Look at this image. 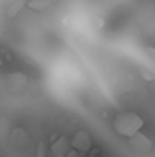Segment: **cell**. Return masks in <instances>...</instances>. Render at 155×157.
<instances>
[{"label": "cell", "mask_w": 155, "mask_h": 157, "mask_svg": "<svg viewBox=\"0 0 155 157\" xmlns=\"http://www.w3.org/2000/svg\"><path fill=\"white\" fill-rule=\"evenodd\" d=\"M143 117H141L137 111L125 109L119 111V113L113 117V129H115L117 135H123V137H133L135 133H139L143 129Z\"/></svg>", "instance_id": "6da1fadb"}, {"label": "cell", "mask_w": 155, "mask_h": 157, "mask_svg": "<svg viewBox=\"0 0 155 157\" xmlns=\"http://www.w3.org/2000/svg\"><path fill=\"white\" fill-rule=\"evenodd\" d=\"M92 145H93V139H92V135H89L88 129H78L70 139V147L80 155L88 153V151L92 149Z\"/></svg>", "instance_id": "7a4b0ae2"}, {"label": "cell", "mask_w": 155, "mask_h": 157, "mask_svg": "<svg viewBox=\"0 0 155 157\" xmlns=\"http://www.w3.org/2000/svg\"><path fill=\"white\" fill-rule=\"evenodd\" d=\"M127 145L131 147L135 153H141V155H151L155 143L151 141V137H147V135L143 133V131H139V133H135L133 137L127 139Z\"/></svg>", "instance_id": "3957f363"}, {"label": "cell", "mask_w": 155, "mask_h": 157, "mask_svg": "<svg viewBox=\"0 0 155 157\" xmlns=\"http://www.w3.org/2000/svg\"><path fill=\"white\" fill-rule=\"evenodd\" d=\"M70 149H72L70 147V139H68L66 135H62V137H58L50 145V157H66Z\"/></svg>", "instance_id": "277c9868"}, {"label": "cell", "mask_w": 155, "mask_h": 157, "mask_svg": "<svg viewBox=\"0 0 155 157\" xmlns=\"http://www.w3.org/2000/svg\"><path fill=\"white\" fill-rule=\"evenodd\" d=\"M54 2H56V0H28V2H26V6L30 8V10L42 12V10H46V8H50Z\"/></svg>", "instance_id": "5b68a950"}, {"label": "cell", "mask_w": 155, "mask_h": 157, "mask_svg": "<svg viewBox=\"0 0 155 157\" xmlns=\"http://www.w3.org/2000/svg\"><path fill=\"white\" fill-rule=\"evenodd\" d=\"M26 2H28V0H12V2H10V6H8V10H6L8 18H14V16L18 14V12L22 10L24 6H26Z\"/></svg>", "instance_id": "8992f818"}, {"label": "cell", "mask_w": 155, "mask_h": 157, "mask_svg": "<svg viewBox=\"0 0 155 157\" xmlns=\"http://www.w3.org/2000/svg\"><path fill=\"white\" fill-rule=\"evenodd\" d=\"M38 157H48V145L46 143H40L38 145Z\"/></svg>", "instance_id": "52a82bcc"}, {"label": "cell", "mask_w": 155, "mask_h": 157, "mask_svg": "<svg viewBox=\"0 0 155 157\" xmlns=\"http://www.w3.org/2000/svg\"><path fill=\"white\" fill-rule=\"evenodd\" d=\"M151 155H153V157H155V147H153V151H151Z\"/></svg>", "instance_id": "ba28073f"}, {"label": "cell", "mask_w": 155, "mask_h": 157, "mask_svg": "<svg viewBox=\"0 0 155 157\" xmlns=\"http://www.w3.org/2000/svg\"><path fill=\"white\" fill-rule=\"evenodd\" d=\"M0 66H2V62H0Z\"/></svg>", "instance_id": "9c48e42d"}]
</instances>
